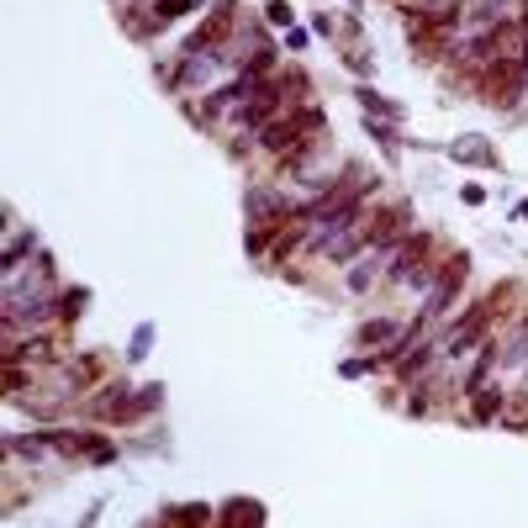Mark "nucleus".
<instances>
[{
  "label": "nucleus",
  "mask_w": 528,
  "mask_h": 528,
  "mask_svg": "<svg viewBox=\"0 0 528 528\" xmlns=\"http://www.w3.org/2000/svg\"><path fill=\"white\" fill-rule=\"evenodd\" d=\"M460 280H465V259H455V264H449V270H444V280L433 286V296H428V317H439V312L449 307V296L460 291Z\"/></svg>",
  "instance_id": "nucleus-1"
},
{
  "label": "nucleus",
  "mask_w": 528,
  "mask_h": 528,
  "mask_svg": "<svg viewBox=\"0 0 528 528\" xmlns=\"http://www.w3.org/2000/svg\"><path fill=\"white\" fill-rule=\"evenodd\" d=\"M486 323H492V307H476V312H470L455 333H449V344H444V349H455V354H460L465 344H476V338L486 333Z\"/></svg>",
  "instance_id": "nucleus-2"
},
{
  "label": "nucleus",
  "mask_w": 528,
  "mask_h": 528,
  "mask_svg": "<svg viewBox=\"0 0 528 528\" xmlns=\"http://www.w3.org/2000/svg\"><path fill=\"white\" fill-rule=\"evenodd\" d=\"M523 349H528V317L518 323V333H513V344H507V354H502V360H507V365H518V360H523Z\"/></svg>",
  "instance_id": "nucleus-3"
},
{
  "label": "nucleus",
  "mask_w": 528,
  "mask_h": 528,
  "mask_svg": "<svg viewBox=\"0 0 528 528\" xmlns=\"http://www.w3.org/2000/svg\"><path fill=\"white\" fill-rule=\"evenodd\" d=\"M481 11H492V16H497V11H502V16H513V11H518V0H481Z\"/></svg>",
  "instance_id": "nucleus-4"
},
{
  "label": "nucleus",
  "mask_w": 528,
  "mask_h": 528,
  "mask_svg": "<svg viewBox=\"0 0 528 528\" xmlns=\"http://www.w3.org/2000/svg\"><path fill=\"white\" fill-rule=\"evenodd\" d=\"M381 338H391V328H386V323H375V328H365V344H381Z\"/></svg>",
  "instance_id": "nucleus-5"
}]
</instances>
